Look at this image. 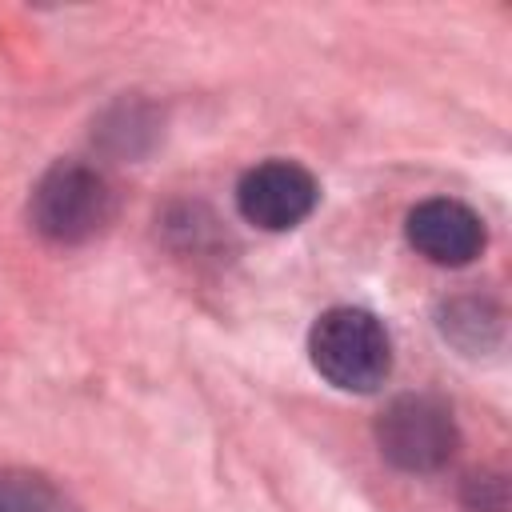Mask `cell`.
Here are the masks:
<instances>
[{"label": "cell", "instance_id": "6", "mask_svg": "<svg viewBox=\"0 0 512 512\" xmlns=\"http://www.w3.org/2000/svg\"><path fill=\"white\" fill-rule=\"evenodd\" d=\"M0 512H76L40 476H0Z\"/></svg>", "mask_w": 512, "mask_h": 512}, {"label": "cell", "instance_id": "5", "mask_svg": "<svg viewBox=\"0 0 512 512\" xmlns=\"http://www.w3.org/2000/svg\"><path fill=\"white\" fill-rule=\"evenodd\" d=\"M404 236L408 244L440 264V268H460V264H472L480 252H484V220L460 204V200H448V196H436V200H424L408 212L404 220Z\"/></svg>", "mask_w": 512, "mask_h": 512}, {"label": "cell", "instance_id": "1", "mask_svg": "<svg viewBox=\"0 0 512 512\" xmlns=\"http://www.w3.org/2000/svg\"><path fill=\"white\" fill-rule=\"evenodd\" d=\"M312 368L344 392H376L392 372V340L364 308H328L308 332Z\"/></svg>", "mask_w": 512, "mask_h": 512}, {"label": "cell", "instance_id": "3", "mask_svg": "<svg viewBox=\"0 0 512 512\" xmlns=\"http://www.w3.org/2000/svg\"><path fill=\"white\" fill-rule=\"evenodd\" d=\"M376 444L388 464L404 472H436L456 456L460 432L436 396H396L376 420Z\"/></svg>", "mask_w": 512, "mask_h": 512}, {"label": "cell", "instance_id": "4", "mask_svg": "<svg viewBox=\"0 0 512 512\" xmlns=\"http://www.w3.org/2000/svg\"><path fill=\"white\" fill-rule=\"evenodd\" d=\"M320 200V184L308 168L292 160H264L248 168L236 184V208L248 224L264 232H288L312 216Z\"/></svg>", "mask_w": 512, "mask_h": 512}, {"label": "cell", "instance_id": "2", "mask_svg": "<svg viewBox=\"0 0 512 512\" xmlns=\"http://www.w3.org/2000/svg\"><path fill=\"white\" fill-rule=\"evenodd\" d=\"M28 212L40 236L56 244H84L112 220V188L96 168L80 160H60L32 188Z\"/></svg>", "mask_w": 512, "mask_h": 512}]
</instances>
